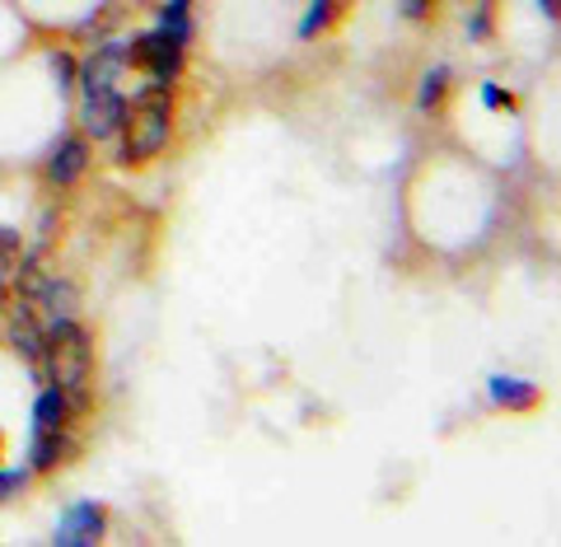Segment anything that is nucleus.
<instances>
[{"label": "nucleus", "instance_id": "1", "mask_svg": "<svg viewBox=\"0 0 561 547\" xmlns=\"http://www.w3.org/2000/svg\"><path fill=\"white\" fill-rule=\"evenodd\" d=\"M127 43H99L80 66V127L84 136L108 140L122 127L127 113V94H122V76H127Z\"/></svg>", "mask_w": 561, "mask_h": 547}, {"label": "nucleus", "instance_id": "2", "mask_svg": "<svg viewBox=\"0 0 561 547\" xmlns=\"http://www.w3.org/2000/svg\"><path fill=\"white\" fill-rule=\"evenodd\" d=\"M38 369L47 375L51 388H61V394L70 398V408H84V394H90V369H94L90 332H84L76 319L47 323Z\"/></svg>", "mask_w": 561, "mask_h": 547}, {"label": "nucleus", "instance_id": "3", "mask_svg": "<svg viewBox=\"0 0 561 547\" xmlns=\"http://www.w3.org/2000/svg\"><path fill=\"white\" fill-rule=\"evenodd\" d=\"M122 164H146L169 146L173 132V90L169 84H146L140 99L122 113Z\"/></svg>", "mask_w": 561, "mask_h": 547}, {"label": "nucleus", "instance_id": "4", "mask_svg": "<svg viewBox=\"0 0 561 547\" xmlns=\"http://www.w3.org/2000/svg\"><path fill=\"white\" fill-rule=\"evenodd\" d=\"M127 61L140 66L154 84H173L183 76V43L173 33L154 29V33H140V38L127 47Z\"/></svg>", "mask_w": 561, "mask_h": 547}, {"label": "nucleus", "instance_id": "5", "mask_svg": "<svg viewBox=\"0 0 561 547\" xmlns=\"http://www.w3.org/2000/svg\"><path fill=\"white\" fill-rule=\"evenodd\" d=\"M43 338H47V323L33 314L20 295H14V305L5 309V342H10V351H20V356L38 369V361H43Z\"/></svg>", "mask_w": 561, "mask_h": 547}, {"label": "nucleus", "instance_id": "6", "mask_svg": "<svg viewBox=\"0 0 561 547\" xmlns=\"http://www.w3.org/2000/svg\"><path fill=\"white\" fill-rule=\"evenodd\" d=\"M103 538V505L99 501H80V505H70L61 524H57V547H94Z\"/></svg>", "mask_w": 561, "mask_h": 547}, {"label": "nucleus", "instance_id": "7", "mask_svg": "<svg viewBox=\"0 0 561 547\" xmlns=\"http://www.w3.org/2000/svg\"><path fill=\"white\" fill-rule=\"evenodd\" d=\"M84 169H90V146L84 140H61L57 150H51L47 160V183L51 187H70L84 179Z\"/></svg>", "mask_w": 561, "mask_h": 547}, {"label": "nucleus", "instance_id": "8", "mask_svg": "<svg viewBox=\"0 0 561 547\" xmlns=\"http://www.w3.org/2000/svg\"><path fill=\"white\" fill-rule=\"evenodd\" d=\"M66 458H76V440H70L66 431H43V435H33V445H28V464L47 472V468H61Z\"/></svg>", "mask_w": 561, "mask_h": 547}, {"label": "nucleus", "instance_id": "9", "mask_svg": "<svg viewBox=\"0 0 561 547\" xmlns=\"http://www.w3.org/2000/svg\"><path fill=\"white\" fill-rule=\"evenodd\" d=\"M70 398L61 394V388H43L38 402H33V435H43V431H66V421H70Z\"/></svg>", "mask_w": 561, "mask_h": 547}, {"label": "nucleus", "instance_id": "10", "mask_svg": "<svg viewBox=\"0 0 561 547\" xmlns=\"http://www.w3.org/2000/svg\"><path fill=\"white\" fill-rule=\"evenodd\" d=\"M491 402H496V408H534V402H538V388H534L529 379L496 375V379H491Z\"/></svg>", "mask_w": 561, "mask_h": 547}, {"label": "nucleus", "instance_id": "11", "mask_svg": "<svg viewBox=\"0 0 561 547\" xmlns=\"http://www.w3.org/2000/svg\"><path fill=\"white\" fill-rule=\"evenodd\" d=\"M346 10H351V0H313L309 14L300 20V38H319V33L337 24Z\"/></svg>", "mask_w": 561, "mask_h": 547}, {"label": "nucleus", "instance_id": "12", "mask_svg": "<svg viewBox=\"0 0 561 547\" xmlns=\"http://www.w3.org/2000/svg\"><path fill=\"white\" fill-rule=\"evenodd\" d=\"M160 29L164 33H173L183 47L192 43V20H187V0H169L164 5V14H160Z\"/></svg>", "mask_w": 561, "mask_h": 547}, {"label": "nucleus", "instance_id": "13", "mask_svg": "<svg viewBox=\"0 0 561 547\" xmlns=\"http://www.w3.org/2000/svg\"><path fill=\"white\" fill-rule=\"evenodd\" d=\"M445 84H449V70H445V66L426 70V76H421V94H416L421 109H435V103L445 99Z\"/></svg>", "mask_w": 561, "mask_h": 547}, {"label": "nucleus", "instance_id": "14", "mask_svg": "<svg viewBox=\"0 0 561 547\" xmlns=\"http://www.w3.org/2000/svg\"><path fill=\"white\" fill-rule=\"evenodd\" d=\"M24 262V249H20V235L14 229H0V272H14Z\"/></svg>", "mask_w": 561, "mask_h": 547}, {"label": "nucleus", "instance_id": "15", "mask_svg": "<svg viewBox=\"0 0 561 547\" xmlns=\"http://www.w3.org/2000/svg\"><path fill=\"white\" fill-rule=\"evenodd\" d=\"M51 76H57V90L70 94V80H76V66H70L66 52H51Z\"/></svg>", "mask_w": 561, "mask_h": 547}, {"label": "nucleus", "instance_id": "16", "mask_svg": "<svg viewBox=\"0 0 561 547\" xmlns=\"http://www.w3.org/2000/svg\"><path fill=\"white\" fill-rule=\"evenodd\" d=\"M482 103L486 109H511V94H505L501 84H482Z\"/></svg>", "mask_w": 561, "mask_h": 547}, {"label": "nucleus", "instance_id": "17", "mask_svg": "<svg viewBox=\"0 0 561 547\" xmlns=\"http://www.w3.org/2000/svg\"><path fill=\"white\" fill-rule=\"evenodd\" d=\"M538 10H542V20H557V0H538Z\"/></svg>", "mask_w": 561, "mask_h": 547}]
</instances>
